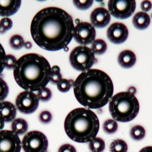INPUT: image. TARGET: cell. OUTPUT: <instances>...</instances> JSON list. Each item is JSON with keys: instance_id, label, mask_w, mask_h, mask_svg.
Returning <instances> with one entry per match:
<instances>
[{"instance_id": "28", "label": "cell", "mask_w": 152, "mask_h": 152, "mask_svg": "<svg viewBox=\"0 0 152 152\" xmlns=\"http://www.w3.org/2000/svg\"><path fill=\"white\" fill-rule=\"evenodd\" d=\"M37 95L39 100L43 102H46L51 99L52 96V93L51 90L49 88L45 87L41 90H39Z\"/></svg>"}, {"instance_id": "25", "label": "cell", "mask_w": 152, "mask_h": 152, "mask_svg": "<svg viewBox=\"0 0 152 152\" xmlns=\"http://www.w3.org/2000/svg\"><path fill=\"white\" fill-rule=\"evenodd\" d=\"M74 83L75 82L72 79H62V80L57 84V86L59 91L62 93H66L68 92L74 86Z\"/></svg>"}, {"instance_id": "7", "label": "cell", "mask_w": 152, "mask_h": 152, "mask_svg": "<svg viewBox=\"0 0 152 152\" xmlns=\"http://www.w3.org/2000/svg\"><path fill=\"white\" fill-rule=\"evenodd\" d=\"M22 148L25 152H47L48 140L41 132L33 131L24 137Z\"/></svg>"}, {"instance_id": "10", "label": "cell", "mask_w": 152, "mask_h": 152, "mask_svg": "<svg viewBox=\"0 0 152 152\" xmlns=\"http://www.w3.org/2000/svg\"><path fill=\"white\" fill-rule=\"evenodd\" d=\"M96 31L94 27L89 22H82L77 23L75 27L73 38L81 46H86L95 41Z\"/></svg>"}, {"instance_id": "34", "label": "cell", "mask_w": 152, "mask_h": 152, "mask_svg": "<svg viewBox=\"0 0 152 152\" xmlns=\"http://www.w3.org/2000/svg\"><path fill=\"white\" fill-rule=\"evenodd\" d=\"M58 152H77V151L74 146L69 144H65L59 148Z\"/></svg>"}, {"instance_id": "27", "label": "cell", "mask_w": 152, "mask_h": 152, "mask_svg": "<svg viewBox=\"0 0 152 152\" xmlns=\"http://www.w3.org/2000/svg\"><path fill=\"white\" fill-rule=\"evenodd\" d=\"M13 27V22L8 17H5L0 21V34H5Z\"/></svg>"}, {"instance_id": "38", "label": "cell", "mask_w": 152, "mask_h": 152, "mask_svg": "<svg viewBox=\"0 0 152 152\" xmlns=\"http://www.w3.org/2000/svg\"><path fill=\"white\" fill-rule=\"evenodd\" d=\"M5 126V121L0 118V131H2V129H4Z\"/></svg>"}, {"instance_id": "31", "label": "cell", "mask_w": 152, "mask_h": 152, "mask_svg": "<svg viewBox=\"0 0 152 152\" xmlns=\"http://www.w3.org/2000/svg\"><path fill=\"white\" fill-rule=\"evenodd\" d=\"M17 62V60L14 56L11 54L7 55L5 58V68L9 70L14 69Z\"/></svg>"}, {"instance_id": "5", "label": "cell", "mask_w": 152, "mask_h": 152, "mask_svg": "<svg viewBox=\"0 0 152 152\" xmlns=\"http://www.w3.org/2000/svg\"><path fill=\"white\" fill-rule=\"evenodd\" d=\"M109 110L114 120L127 123L136 118L139 111V104L133 92H121L111 97Z\"/></svg>"}, {"instance_id": "30", "label": "cell", "mask_w": 152, "mask_h": 152, "mask_svg": "<svg viewBox=\"0 0 152 152\" xmlns=\"http://www.w3.org/2000/svg\"><path fill=\"white\" fill-rule=\"evenodd\" d=\"M73 2L75 6L80 10H86L89 9L93 3V1L92 0H86V1L75 0Z\"/></svg>"}, {"instance_id": "1", "label": "cell", "mask_w": 152, "mask_h": 152, "mask_svg": "<svg viewBox=\"0 0 152 152\" xmlns=\"http://www.w3.org/2000/svg\"><path fill=\"white\" fill-rule=\"evenodd\" d=\"M75 25L72 16L57 7L42 9L33 17L30 33L35 43L49 51L66 48L72 41Z\"/></svg>"}, {"instance_id": "22", "label": "cell", "mask_w": 152, "mask_h": 152, "mask_svg": "<svg viewBox=\"0 0 152 152\" xmlns=\"http://www.w3.org/2000/svg\"><path fill=\"white\" fill-rule=\"evenodd\" d=\"M146 132L143 126L141 125H135L133 126L130 131L131 138L135 141H139L145 137Z\"/></svg>"}, {"instance_id": "13", "label": "cell", "mask_w": 152, "mask_h": 152, "mask_svg": "<svg viewBox=\"0 0 152 152\" xmlns=\"http://www.w3.org/2000/svg\"><path fill=\"white\" fill-rule=\"evenodd\" d=\"M91 24L95 28H101L109 25L111 20L109 11L103 7L96 8L90 14Z\"/></svg>"}, {"instance_id": "35", "label": "cell", "mask_w": 152, "mask_h": 152, "mask_svg": "<svg viewBox=\"0 0 152 152\" xmlns=\"http://www.w3.org/2000/svg\"><path fill=\"white\" fill-rule=\"evenodd\" d=\"M141 8L144 12H149L152 8V3L150 1H144L141 4Z\"/></svg>"}, {"instance_id": "3", "label": "cell", "mask_w": 152, "mask_h": 152, "mask_svg": "<svg viewBox=\"0 0 152 152\" xmlns=\"http://www.w3.org/2000/svg\"><path fill=\"white\" fill-rule=\"evenodd\" d=\"M51 69L48 60L38 54L20 58L13 69L15 81L25 91L35 92L46 87L50 81Z\"/></svg>"}, {"instance_id": "9", "label": "cell", "mask_w": 152, "mask_h": 152, "mask_svg": "<svg viewBox=\"0 0 152 152\" xmlns=\"http://www.w3.org/2000/svg\"><path fill=\"white\" fill-rule=\"evenodd\" d=\"M39 99L33 92L25 91L18 94L15 99V107L22 113H34L39 105Z\"/></svg>"}, {"instance_id": "2", "label": "cell", "mask_w": 152, "mask_h": 152, "mask_svg": "<svg viewBox=\"0 0 152 152\" xmlns=\"http://www.w3.org/2000/svg\"><path fill=\"white\" fill-rule=\"evenodd\" d=\"M78 102L88 109H100L113 97L114 87L110 76L102 70L90 69L77 77L73 86Z\"/></svg>"}, {"instance_id": "26", "label": "cell", "mask_w": 152, "mask_h": 152, "mask_svg": "<svg viewBox=\"0 0 152 152\" xmlns=\"http://www.w3.org/2000/svg\"><path fill=\"white\" fill-rule=\"evenodd\" d=\"M60 68L58 66H54L51 69L50 82L53 84H57L62 80Z\"/></svg>"}, {"instance_id": "23", "label": "cell", "mask_w": 152, "mask_h": 152, "mask_svg": "<svg viewBox=\"0 0 152 152\" xmlns=\"http://www.w3.org/2000/svg\"><path fill=\"white\" fill-rule=\"evenodd\" d=\"M25 42L22 37L20 35L15 34L13 35L9 41V45L11 48L18 50L25 46Z\"/></svg>"}, {"instance_id": "6", "label": "cell", "mask_w": 152, "mask_h": 152, "mask_svg": "<svg viewBox=\"0 0 152 152\" xmlns=\"http://www.w3.org/2000/svg\"><path fill=\"white\" fill-rule=\"evenodd\" d=\"M69 62L74 69L84 72L90 69L97 62V59L91 48L85 46H80L71 51Z\"/></svg>"}, {"instance_id": "17", "label": "cell", "mask_w": 152, "mask_h": 152, "mask_svg": "<svg viewBox=\"0 0 152 152\" xmlns=\"http://www.w3.org/2000/svg\"><path fill=\"white\" fill-rule=\"evenodd\" d=\"M133 24L138 30H145L151 23V18L145 12H139L135 14L133 18Z\"/></svg>"}, {"instance_id": "33", "label": "cell", "mask_w": 152, "mask_h": 152, "mask_svg": "<svg viewBox=\"0 0 152 152\" xmlns=\"http://www.w3.org/2000/svg\"><path fill=\"white\" fill-rule=\"evenodd\" d=\"M6 56L7 55L5 50L2 45L0 43V75L2 74L5 67Z\"/></svg>"}, {"instance_id": "32", "label": "cell", "mask_w": 152, "mask_h": 152, "mask_svg": "<svg viewBox=\"0 0 152 152\" xmlns=\"http://www.w3.org/2000/svg\"><path fill=\"white\" fill-rule=\"evenodd\" d=\"M39 120L42 124H48L52 120V115L49 111H42L40 114Z\"/></svg>"}, {"instance_id": "4", "label": "cell", "mask_w": 152, "mask_h": 152, "mask_svg": "<svg viewBox=\"0 0 152 152\" xmlns=\"http://www.w3.org/2000/svg\"><path fill=\"white\" fill-rule=\"evenodd\" d=\"M64 129L67 136L78 143L89 142L96 137L100 121L96 114L89 109L77 108L65 118Z\"/></svg>"}, {"instance_id": "21", "label": "cell", "mask_w": 152, "mask_h": 152, "mask_svg": "<svg viewBox=\"0 0 152 152\" xmlns=\"http://www.w3.org/2000/svg\"><path fill=\"white\" fill-rule=\"evenodd\" d=\"M89 148L92 152H103L105 148V143L103 139L96 137L89 142Z\"/></svg>"}, {"instance_id": "37", "label": "cell", "mask_w": 152, "mask_h": 152, "mask_svg": "<svg viewBox=\"0 0 152 152\" xmlns=\"http://www.w3.org/2000/svg\"><path fill=\"white\" fill-rule=\"evenodd\" d=\"M24 47L27 48V49H28V50L30 49V48H32V44L30 42H27L25 43V46Z\"/></svg>"}, {"instance_id": "18", "label": "cell", "mask_w": 152, "mask_h": 152, "mask_svg": "<svg viewBox=\"0 0 152 152\" xmlns=\"http://www.w3.org/2000/svg\"><path fill=\"white\" fill-rule=\"evenodd\" d=\"M12 129L18 135L25 134L28 131V123L25 120L21 118L15 119L12 124Z\"/></svg>"}, {"instance_id": "29", "label": "cell", "mask_w": 152, "mask_h": 152, "mask_svg": "<svg viewBox=\"0 0 152 152\" xmlns=\"http://www.w3.org/2000/svg\"><path fill=\"white\" fill-rule=\"evenodd\" d=\"M9 92V89L7 83L2 77H0V103L6 99Z\"/></svg>"}, {"instance_id": "36", "label": "cell", "mask_w": 152, "mask_h": 152, "mask_svg": "<svg viewBox=\"0 0 152 152\" xmlns=\"http://www.w3.org/2000/svg\"><path fill=\"white\" fill-rule=\"evenodd\" d=\"M139 152H152V146H146L141 149Z\"/></svg>"}, {"instance_id": "24", "label": "cell", "mask_w": 152, "mask_h": 152, "mask_svg": "<svg viewBox=\"0 0 152 152\" xmlns=\"http://www.w3.org/2000/svg\"><path fill=\"white\" fill-rule=\"evenodd\" d=\"M104 131L108 134H113L117 131L118 124L114 120L108 119L104 122L103 124Z\"/></svg>"}, {"instance_id": "16", "label": "cell", "mask_w": 152, "mask_h": 152, "mask_svg": "<svg viewBox=\"0 0 152 152\" xmlns=\"http://www.w3.org/2000/svg\"><path fill=\"white\" fill-rule=\"evenodd\" d=\"M136 56L131 50H125L121 52L118 56L119 65L126 69L131 68L136 62Z\"/></svg>"}, {"instance_id": "12", "label": "cell", "mask_w": 152, "mask_h": 152, "mask_svg": "<svg viewBox=\"0 0 152 152\" xmlns=\"http://www.w3.org/2000/svg\"><path fill=\"white\" fill-rule=\"evenodd\" d=\"M106 35L111 43L120 45L126 41L129 35V31L124 23L115 22L108 28Z\"/></svg>"}, {"instance_id": "15", "label": "cell", "mask_w": 152, "mask_h": 152, "mask_svg": "<svg viewBox=\"0 0 152 152\" xmlns=\"http://www.w3.org/2000/svg\"><path fill=\"white\" fill-rule=\"evenodd\" d=\"M17 115V109L14 104L9 102L0 103V118L5 122L13 121Z\"/></svg>"}, {"instance_id": "8", "label": "cell", "mask_w": 152, "mask_h": 152, "mask_svg": "<svg viewBox=\"0 0 152 152\" xmlns=\"http://www.w3.org/2000/svg\"><path fill=\"white\" fill-rule=\"evenodd\" d=\"M109 13L114 17L125 20L134 13L136 2L134 0H110L108 4Z\"/></svg>"}, {"instance_id": "14", "label": "cell", "mask_w": 152, "mask_h": 152, "mask_svg": "<svg viewBox=\"0 0 152 152\" xmlns=\"http://www.w3.org/2000/svg\"><path fill=\"white\" fill-rule=\"evenodd\" d=\"M21 5L20 0H0V16L7 17L13 15L19 10Z\"/></svg>"}, {"instance_id": "19", "label": "cell", "mask_w": 152, "mask_h": 152, "mask_svg": "<svg viewBox=\"0 0 152 152\" xmlns=\"http://www.w3.org/2000/svg\"><path fill=\"white\" fill-rule=\"evenodd\" d=\"M91 50L94 55H103L106 51L107 44L103 39H98L93 42Z\"/></svg>"}, {"instance_id": "20", "label": "cell", "mask_w": 152, "mask_h": 152, "mask_svg": "<svg viewBox=\"0 0 152 152\" xmlns=\"http://www.w3.org/2000/svg\"><path fill=\"white\" fill-rule=\"evenodd\" d=\"M109 149L111 152H127L128 146L124 140L117 139L111 142Z\"/></svg>"}, {"instance_id": "11", "label": "cell", "mask_w": 152, "mask_h": 152, "mask_svg": "<svg viewBox=\"0 0 152 152\" xmlns=\"http://www.w3.org/2000/svg\"><path fill=\"white\" fill-rule=\"evenodd\" d=\"M21 140L13 131H0V152H20Z\"/></svg>"}]
</instances>
